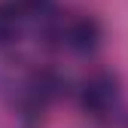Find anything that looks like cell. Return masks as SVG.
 Segmentation results:
<instances>
[{
  "label": "cell",
  "mask_w": 128,
  "mask_h": 128,
  "mask_svg": "<svg viewBox=\"0 0 128 128\" xmlns=\"http://www.w3.org/2000/svg\"><path fill=\"white\" fill-rule=\"evenodd\" d=\"M55 40H61V46H67L76 55H88L101 46L104 30L98 24V18L92 15H70V18H58L55 22Z\"/></svg>",
  "instance_id": "1"
},
{
  "label": "cell",
  "mask_w": 128,
  "mask_h": 128,
  "mask_svg": "<svg viewBox=\"0 0 128 128\" xmlns=\"http://www.w3.org/2000/svg\"><path fill=\"white\" fill-rule=\"evenodd\" d=\"M116 101H119V82H116L113 73L98 70V73L82 79V86H79V107L88 116H98V119L110 116Z\"/></svg>",
  "instance_id": "2"
},
{
  "label": "cell",
  "mask_w": 128,
  "mask_h": 128,
  "mask_svg": "<svg viewBox=\"0 0 128 128\" xmlns=\"http://www.w3.org/2000/svg\"><path fill=\"white\" fill-rule=\"evenodd\" d=\"M22 34V9H15L9 0L0 3V49H6Z\"/></svg>",
  "instance_id": "3"
},
{
  "label": "cell",
  "mask_w": 128,
  "mask_h": 128,
  "mask_svg": "<svg viewBox=\"0 0 128 128\" xmlns=\"http://www.w3.org/2000/svg\"><path fill=\"white\" fill-rule=\"evenodd\" d=\"M9 3H12L15 9H22V12H30V9H43L49 0H9Z\"/></svg>",
  "instance_id": "4"
}]
</instances>
